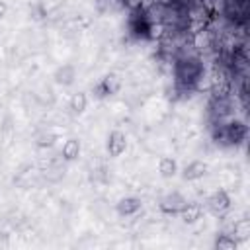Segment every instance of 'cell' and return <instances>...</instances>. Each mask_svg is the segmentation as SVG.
I'll return each instance as SVG.
<instances>
[{"label": "cell", "instance_id": "6da1fadb", "mask_svg": "<svg viewBox=\"0 0 250 250\" xmlns=\"http://www.w3.org/2000/svg\"><path fill=\"white\" fill-rule=\"evenodd\" d=\"M223 135H225V139L230 141V143H240V141L246 137V127H244L240 121H230L229 125H225Z\"/></svg>", "mask_w": 250, "mask_h": 250}, {"label": "cell", "instance_id": "7a4b0ae2", "mask_svg": "<svg viewBox=\"0 0 250 250\" xmlns=\"http://www.w3.org/2000/svg\"><path fill=\"white\" fill-rule=\"evenodd\" d=\"M230 207V199L225 191H215L211 197H209V209L215 213V215H221L225 213L227 209Z\"/></svg>", "mask_w": 250, "mask_h": 250}, {"label": "cell", "instance_id": "3957f363", "mask_svg": "<svg viewBox=\"0 0 250 250\" xmlns=\"http://www.w3.org/2000/svg\"><path fill=\"white\" fill-rule=\"evenodd\" d=\"M127 146V141H125V135L119 133V131H113L109 133V139H107V152L111 156H119Z\"/></svg>", "mask_w": 250, "mask_h": 250}, {"label": "cell", "instance_id": "277c9868", "mask_svg": "<svg viewBox=\"0 0 250 250\" xmlns=\"http://www.w3.org/2000/svg\"><path fill=\"white\" fill-rule=\"evenodd\" d=\"M186 203H188V201H186L182 195L172 193V195H166V197L160 201V209H162L164 213H178V211H182V207H184Z\"/></svg>", "mask_w": 250, "mask_h": 250}, {"label": "cell", "instance_id": "5b68a950", "mask_svg": "<svg viewBox=\"0 0 250 250\" xmlns=\"http://www.w3.org/2000/svg\"><path fill=\"white\" fill-rule=\"evenodd\" d=\"M205 172H207L205 162H201V160H193L189 166H186V170H184V178H186V180H199V178H203Z\"/></svg>", "mask_w": 250, "mask_h": 250}, {"label": "cell", "instance_id": "8992f818", "mask_svg": "<svg viewBox=\"0 0 250 250\" xmlns=\"http://www.w3.org/2000/svg\"><path fill=\"white\" fill-rule=\"evenodd\" d=\"M139 209H141V199L137 197H125L117 203V211L121 215H135Z\"/></svg>", "mask_w": 250, "mask_h": 250}, {"label": "cell", "instance_id": "52a82bcc", "mask_svg": "<svg viewBox=\"0 0 250 250\" xmlns=\"http://www.w3.org/2000/svg\"><path fill=\"white\" fill-rule=\"evenodd\" d=\"M180 213H182V219L186 223H195L201 217V205L199 203H186Z\"/></svg>", "mask_w": 250, "mask_h": 250}, {"label": "cell", "instance_id": "ba28073f", "mask_svg": "<svg viewBox=\"0 0 250 250\" xmlns=\"http://www.w3.org/2000/svg\"><path fill=\"white\" fill-rule=\"evenodd\" d=\"M80 154V143L76 139H68L64 145H62V156L66 160H74L76 156Z\"/></svg>", "mask_w": 250, "mask_h": 250}, {"label": "cell", "instance_id": "9c48e42d", "mask_svg": "<svg viewBox=\"0 0 250 250\" xmlns=\"http://www.w3.org/2000/svg\"><path fill=\"white\" fill-rule=\"evenodd\" d=\"M86 104H88L86 94H84V92H78V94H74L72 100H70V109H72L74 113H82V111L86 109Z\"/></svg>", "mask_w": 250, "mask_h": 250}, {"label": "cell", "instance_id": "30bf717a", "mask_svg": "<svg viewBox=\"0 0 250 250\" xmlns=\"http://www.w3.org/2000/svg\"><path fill=\"white\" fill-rule=\"evenodd\" d=\"M158 170H160V174L164 176V178H170V176H174L176 174V162L172 160V158H162L160 160V164H158Z\"/></svg>", "mask_w": 250, "mask_h": 250}, {"label": "cell", "instance_id": "8fae6325", "mask_svg": "<svg viewBox=\"0 0 250 250\" xmlns=\"http://www.w3.org/2000/svg\"><path fill=\"white\" fill-rule=\"evenodd\" d=\"M72 78H74V68H72L70 64H64L62 68H59V72H57V82H61V84H70Z\"/></svg>", "mask_w": 250, "mask_h": 250}, {"label": "cell", "instance_id": "7c38bea8", "mask_svg": "<svg viewBox=\"0 0 250 250\" xmlns=\"http://www.w3.org/2000/svg\"><path fill=\"white\" fill-rule=\"evenodd\" d=\"M215 248H219V250H232V248H236V240L230 238L229 234H221L215 240Z\"/></svg>", "mask_w": 250, "mask_h": 250}, {"label": "cell", "instance_id": "4fadbf2b", "mask_svg": "<svg viewBox=\"0 0 250 250\" xmlns=\"http://www.w3.org/2000/svg\"><path fill=\"white\" fill-rule=\"evenodd\" d=\"M6 10H8V6H6L4 2H0V20L6 16Z\"/></svg>", "mask_w": 250, "mask_h": 250}]
</instances>
